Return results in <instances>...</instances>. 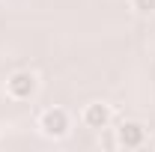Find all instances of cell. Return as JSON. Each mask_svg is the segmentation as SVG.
<instances>
[{
  "label": "cell",
  "instance_id": "7a4b0ae2",
  "mask_svg": "<svg viewBox=\"0 0 155 152\" xmlns=\"http://www.w3.org/2000/svg\"><path fill=\"white\" fill-rule=\"evenodd\" d=\"M39 131L45 134V137H66V134L72 131V116L66 107H48V111H42L39 114Z\"/></svg>",
  "mask_w": 155,
  "mask_h": 152
},
{
  "label": "cell",
  "instance_id": "6da1fadb",
  "mask_svg": "<svg viewBox=\"0 0 155 152\" xmlns=\"http://www.w3.org/2000/svg\"><path fill=\"white\" fill-rule=\"evenodd\" d=\"M36 93H39V78L30 69L12 72L6 78V95L12 101H30V98H36Z\"/></svg>",
  "mask_w": 155,
  "mask_h": 152
},
{
  "label": "cell",
  "instance_id": "3957f363",
  "mask_svg": "<svg viewBox=\"0 0 155 152\" xmlns=\"http://www.w3.org/2000/svg\"><path fill=\"white\" fill-rule=\"evenodd\" d=\"M114 143L122 146V149H140V146H146V125L140 119H122L119 128H116Z\"/></svg>",
  "mask_w": 155,
  "mask_h": 152
},
{
  "label": "cell",
  "instance_id": "5b68a950",
  "mask_svg": "<svg viewBox=\"0 0 155 152\" xmlns=\"http://www.w3.org/2000/svg\"><path fill=\"white\" fill-rule=\"evenodd\" d=\"M131 9L137 15H155V0H131Z\"/></svg>",
  "mask_w": 155,
  "mask_h": 152
},
{
  "label": "cell",
  "instance_id": "277c9868",
  "mask_svg": "<svg viewBox=\"0 0 155 152\" xmlns=\"http://www.w3.org/2000/svg\"><path fill=\"white\" fill-rule=\"evenodd\" d=\"M110 119H114V111H110V104H104V101H90V104L84 107V114H81V122H84L87 128H93V131H104V128L110 125Z\"/></svg>",
  "mask_w": 155,
  "mask_h": 152
}]
</instances>
